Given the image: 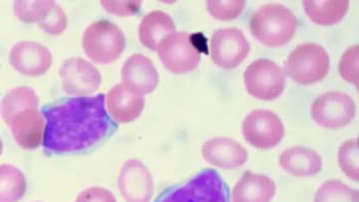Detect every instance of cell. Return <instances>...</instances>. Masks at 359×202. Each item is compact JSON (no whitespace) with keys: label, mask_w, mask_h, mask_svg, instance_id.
<instances>
[{"label":"cell","mask_w":359,"mask_h":202,"mask_svg":"<svg viewBox=\"0 0 359 202\" xmlns=\"http://www.w3.org/2000/svg\"><path fill=\"white\" fill-rule=\"evenodd\" d=\"M104 94L77 96L43 107L46 153L68 155L91 150L118 130L105 107Z\"/></svg>","instance_id":"1"},{"label":"cell","mask_w":359,"mask_h":202,"mask_svg":"<svg viewBox=\"0 0 359 202\" xmlns=\"http://www.w3.org/2000/svg\"><path fill=\"white\" fill-rule=\"evenodd\" d=\"M298 27V20L290 8L280 4L262 6L250 18L253 36L269 47H280L292 40Z\"/></svg>","instance_id":"2"},{"label":"cell","mask_w":359,"mask_h":202,"mask_svg":"<svg viewBox=\"0 0 359 202\" xmlns=\"http://www.w3.org/2000/svg\"><path fill=\"white\" fill-rule=\"evenodd\" d=\"M154 202H230V190L218 171L205 168L184 184L167 188Z\"/></svg>","instance_id":"3"},{"label":"cell","mask_w":359,"mask_h":202,"mask_svg":"<svg viewBox=\"0 0 359 202\" xmlns=\"http://www.w3.org/2000/svg\"><path fill=\"white\" fill-rule=\"evenodd\" d=\"M82 45L89 59L97 63H111L120 58L125 50V34L114 22L100 20L86 29Z\"/></svg>","instance_id":"4"},{"label":"cell","mask_w":359,"mask_h":202,"mask_svg":"<svg viewBox=\"0 0 359 202\" xmlns=\"http://www.w3.org/2000/svg\"><path fill=\"white\" fill-rule=\"evenodd\" d=\"M330 69V58L322 46L315 43L298 46L287 61V73L297 83L309 85L321 81Z\"/></svg>","instance_id":"5"},{"label":"cell","mask_w":359,"mask_h":202,"mask_svg":"<svg viewBox=\"0 0 359 202\" xmlns=\"http://www.w3.org/2000/svg\"><path fill=\"white\" fill-rule=\"evenodd\" d=\"M194 34L175 32L161 41L157 52L160 61L175 74H185L198 67L202 50Z\"/></svg>","instance_id":"6"},{"label":"cell","mask_w":359,"mask_h":202,"mask_svg":"<svg viewBox=\"0 0 359 202\" xmlns=\"http://www.w3.org/2000/svg\"><path fill=\"white\" fill-rule=\"evenodd\" d=\"M244 81L249 94L262 100H273L285 90V73L276 62L258 59L246 68Z\"/></svg>","instance_id":"7"},{"label":"cell","mask_w":359,"mask_h":202,"mask_svg":"<svg viewBox=\"0 0 359 202\" xmlns=\"http://www.w3.org/2000/svg\"><path fill=\"white\" fill-rule=\"evenodd\" d=\"M356 114L355 103L348 94L329 91L321 94L313 102L311 116L318 125L338 128L351 123Z\"/></svg>","instance_id":"8"},{"label":"cell","mask_w":359,"mask_h":202,"mask_svg":"<svg viewBox=\"0 0 359 202\" xmlns=\"http://www.w3.org/2000/svg\"><path fill=\"white\" fill-rule=\"evenodd\" d=\"M242 133L251 146L258 149H271L283 141L285 126L276 112L256 109L244 119Z\"/></svg>","instance_id":"9"},{"label":"cell","mask_w":359,"mask_h":202,"mask_svg":"<svg viewBox=\"0 0 359 202\" xmlns=\"http://www.w3.org/2000/svg\"><path fill=\"white\" fill-rule=\"evenodd\" d=\"M250 52V43L236 27L217 29L210 39V56L212 61L224 69L239 66Z\"/></svg>","instance_id":"10"},{"label":"cell","mask_w":359,"mask_h":202,"mask_svg":"<svg viewBox=\"0 0 359 202\" xmlns=\"http://www.w3.org/2000/svg\"><path fill=\"white\" fill-rule=\"evenodd\" d=\"M60 77L64 91L72 95L95 93L102 84L97 68L81 58L65 60L60 67Z\"/></svg>","instance_id":"11"},{"label":"cell","mask_w":359,"mask_h":202,"mask_svg":"<svg viewBox=\"0 0 359 202\" xmlns=\"http://www.w3.org/2000/svg\"><path fill=\"white\" fill-rule=\"evenodd\" d=\"M118 186L127 202H150L154 194L152 175L139 160H129L123 165Z\"/></svg>","instance_id":"12"},{"label":"cell","mask_w":359,"mask_h":202,"mask_svg":"<svg viewBox=\"0 0 359 202\" xmlns=\"http://www.w3.org/2000/svg\"><path fill=\"white\" fill-rule=\"evenodd\" d=\"M9 62L20 74L40 76L51 68L53 57L45 46L24 41L13 46L9 54Z\"/></svg>","instance_id":"13"},{"label":"cell","mask_w":359,"mask_h":202,"mask_svg":"<svg viewBox=\"0 0 359 202\" xmlns=\"http://www.w3.org/2000/svg\"><path fill=\"white\" fill-rule=\"evenodd\" d=\"M122 79L128 89L142 95L152 93L156 89L159 74L148 57L134 54L123 63Z\"/></svg>","instance_id":"14"},{"label":"cell","mask_w":359,"mask_h":202,"mask_svg":"<svg viewBox=\"0 0 359 202\" xmlns=\"http://www.w3.org/2000/svg\"><path fill=\"white\" fill-rule=\"evenodd\" d=\"M11 135L18 146L27 150L39 148L44 141L46 121L36 109L18 112L8 125Z\"/></svg>","instance_id":"15"},{"label":"cell","mask_w":359,"mask_h":202,"mask_svg":"<svg viewBox=\"0 0 359 202\" xmlns=\"http://www.w3.org/2000/svg\"><path fill=\"white\" fill-rule=\"evenodd\" d=\"M202 154L208 163L223 169L239 168L248 160L246 149L230 137H214L205 142Z\"/></svg>","instance_id":"16"},{"label":"cell","mask_w":359,"mask_h":202,"mask_svg":"<svg viewBox=\"0 0 359 202\" xmlns=\"http://www.w3.org/2000/svg\"><path fill=\"white\" fill-rule=\"evenodd\" d=\"M145 100L141 94L128 89L125 85H114L107 95V110L114 121L129 123L141 116Z\"/></svg>","instance_id":"17"},{"label":"cell","mask_w":359,"mask_h":202,"mask_svg":"<svg viewBox=\"0 0 359 202\" xmlns=\"http://www.w3.org/2000/svg\"><path fill=\"white\" fill-rule=\"evenodd\" d=\"M276 186L269 177L247 171L233 190V202H271Z\"/></svg>","instance_id":"18"},{"label":"cell","mask_w":359,"mask_h":202,"mask_svg":"<svg viewBox=\"0 0 359 202\" xmlns=\"http://www.w3.org/2000/svg\"><path fill=\"white\" fill-rule=\"evenodd\" d=\"M281 168L297 177L314 176L322 169V158L319 154L308 147H292L281 153Z\"/></svg>","instance_id":"19"},{"label":"cell","mask_w":359,"mask_h":202,"mask_svg":"<svg viewBox=\"0 0 359 202\" xmlns=\"http://www.w3.org/2000/svg\"><path fill=\"white\" fill-rule=\"evenodd\" d=\"M175 31V24L170 15L164 11H155L141 20L139 38L146 48L154 50L164 38Z\"/></svg>","instance_id":"20"},{"label":"cell","mask_w":359,"mask_h":202,"mask_svg":"<svg viewBox=\"0 0 359 202\" xmlns=\"http://www.w3.org/2000/svg\"><path fill=\"white\" fill-rule=\"evenodd\" d=\"M309 18L320 25H333L339 22L349 8L347 0H316L303 1Z\"/></svg>","instance_id":"21"},{"label":"cell","mask_w":359,"mask_h":202,"mask_svg":"<svg viewBox=\"0 0 359 202\" xmlns=\"http://www.w3.org/2000/svg\"><path fill=\"white\" fill-rule=\"evenodd\" d=\"M39 107V98L33 89L27 86H20L9 91L1 101V114L6 125L18 112L27 109Z\"/></svg>","instance_id":"22"},{"label":"cell","mask_w":359,"mask_h":202,"mask_svg":"<svg viewBox=\"0 0 359 202\" xmlns=\"http://www.w3.org/2000/svg\"><path fill=\"white\" fill-rule=\"evenodd\" d=\"M27 192V179L13 165H0V202H18Z\"/></svg>","instance_id":"23"},{"label":"cell","mask_w":359,"mask_h":202,"mask_svg":"<svg viewBox=\"0 0 359 202\" xmlns=\"http://www.w3.org/2000/svg\"><path fill=\"white\" fill-rule=\"evenodd\" d=\"M314 202H359L358 190L339 180L326 181L318 189Z\"/></svg>","instance_id":"24"},{"label":"cell","mask_w":359,"mask_h":202,"mask_svg":"<svg viewBox=\"0 0 359 202\" xmlns=\"http://www.w3.org/2000/svg\"><path fill=\"white\" fill-rule=\"evenodd\" d=\"M52 0L45 1H29V0H20L13 4V11L18 20L31 24V22H41L49 13L53 4Z\"/></svg>","instance_id":"25"},{"label":"cell","mask_w":359,"mask_h":202,"mask_svg":"<svg viewBox=\"0 0 359 202\" xmlns=\"http://www.w3.org/2000/svg\"><path fill=\"white\" fill-rule=\"evenodd\" d=\"M358 139H352L345 142L338 151V163L340 168L352 180L358 182Z\"/></svg>","instance_id":"26"},{"label":"cell","mask_w":359,"mask_h":202,"mask_svg":"<svg viewBox=\"0 0 359 202\" xmlns=\"http://www.w3.org/2000/svg\"><path fill=\"white\" fill-rule=\"evenodd\" d=\"M208 11L212 18L221 20H234L243 13L246 2L244 0H227V1H207Z\"/></svg>","instance_id":"27"},{"label":"cell","mask_w":359,"mask_h":202,"mask_svg":"<svg viewBox=\"0 0 359 202\" xmlns=\"http://www.w3.org/2000/svg\"><path fill=\"white\" fill-rule=\"evenodd\" d=\"M359 46L354 45L345 50L339 63V73L343 79L351 82L358 88Z\"/></svg>","instance_id":"28"},{"label":"cell","mask_w":359,"mask_h":202,"mask_svg":"<svg viewBox=\"0 0 359 202\" xmlns=\"http://www.w3.org/2000/svg\"><path fill=\"white\" fill-rule=\"evenodd\" d=\"M38 25L46 33L53 34V36H59L67 29V18L61 6L54 2L47 17L42 22H39Z\"/></svg>","instance_id":"29"},{"label":"cell","mask_w":359,"mask_h":202,"mask_svg":"<svg viewBox=\"0 0 359 202\" xmlns=\"http://www.w3.org/2000/svg\"><path fill=\"white\" fill-rule=\"evenodd\" d=\"M102 8L113 15H131L138 13L140 9L141 2L139 1H104L100 2Z\"/></svg>","instance_id":"30"},{"label":"cell","mask_w":359,"mask_h":202,"mask_svg":"<svg viewBox=\"0 0 359 202\" xmlns=\"http://www.w3.org/2000/svg\"><path fill=\"white\" fill-rule=\"evenodd\" d=\"M76 202H116V199L114 194L105 188L90 187L79 195Z\"/></svg>","instance_id":"31"},{"label":"cell","mask_w":359,"mask_h":202,"mask_svg":"<svg viewBox=\"0 0 359 202\" xmlns=\"http://www.w3.org/2000/svg\"><path fill=\"white\" fill-rule=\"evenodd\" d=\"M2 151H4V143H2L1 137H0V156H1Z\"/></svg>","instance_id":"32"}]
</instances>
